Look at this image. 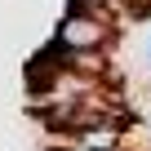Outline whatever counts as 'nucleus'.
I'll return each instance as SVG.
<instances>
[{"label": "nucleus", "mask_w": 151, "mask_h": 151, "mask_svg": "<svg viewBox=\"0 0 151 151\" xmlns=\"http://www.w3.org/2000/svg\"><path fill=\"white\" fill-rule=\"evenodd\" d=\"M111 40H116L111 14H98V9H67V18L58 22L53 49H58V53H102Z\"/></svg>", "instance_id": "f257e3e1"}, {"label": "nucleus", "mask_w": 151, "mask_h": 151, "mask_svg": "<svg viewBox=\"0 0 151 151\" xmlns=\"http://www.w3.org/2000/svg\"><path fill=\"white\" fill-rule=\"evenodd\" d=\"M147 58H151V45H147Z\"/></svg>", "instance_id": "f03ea898"}]
</instances>
